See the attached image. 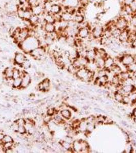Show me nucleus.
<instances>
[{
  "label": "nucleus",
  "mask_w": 136,
  "mask_h": 153,
  "mask_svg": "<svg viewBox=\"0 0 136 153\" xmlns=\"http://www.w3.org/2000/svg\"><path fill=\"white\" fill-rule=\"evenodd\" d=\"M32 10L33 14L38 16L44 13V8L42 6L38 5L32 7Z\"/></svg>",
  "instance_id": "0eeeda50"
},
{
  "label": "nucleus",
  "mask_w": 136,
  "mask_h": 153,
  "mask_svg": "<svg viewBox=\"0 0 136 153\" xmlns=\"http://www.w3.org/2000/svg\"><path fill=\"white\" fill-rule=\"evenodd\" d=\"M53 4H52L51 2L49 1H47L45 4H44V10L45 12L47 13H49V12H50V10L52 7V5Z\"/></svg>",
  "instance_id": "a211bd4d"
},
{
  "label": "nucleus",
  "mask_w": 136,
  "mask_h": 153,
  "mask_svg": "<svg viewBox=\"0 0 136 153\" xmlns=\"http://www.w3.org/2000/svg\"><path fill=\"white\" fill-rule=\"evenodd\" d=\"M38 16L35 14H33L30 17V19H29V21H30L32 25H35L38 23Z\"/></svg>",
  "instance_id": "f3484780"
},
{
  "label": "nucleus",
  "mask_w": 136,
  "mask_h": 153,
  "mask_svg": "<svg viewBox=\"0 0 136 153\" xmlns=\"http://www.w3.org/2000/svg\"><path fill=\"white\" fill-rule=\"evenodd\" d=\"M129 23L134 28L136 29V15H133L132 16L131 20L129 21Z\"/></svg>",
  "instance_id": "c85d7f7f"
},
{
  "label": "nucleus",
  "mask_w": 136,
  "mask_h": 153,
  "mask_svg": "<svg viewBox=\"0 0 136 153\" xmlns=\"http://www.w3.org/2000/svg\"><path fill=\"white\" fill-rule=\"evenodd\" d=\"M62 12V7L58 4H53L50 10V12L53 14H57Z\"/></svg>",
  "instance_id": "f8f14e48"
},
{
  "label": "nucleus",
  "mask_w": 136,
  "mask_h": 153,
  "mask_svg": "<svg viewBox=\"0 0 136 153\" xmlns=\"http://www.w3.org/2000/svg\"><path fill=\"white\" fill-rule=\"evenodd\" d=\"M62 145L64 148L65 149H69L70 148V143L67 142H63V143H62Z\"/></svg>",
  "instance_id": "c9c22d12"
},
{
  "label": "nucleus",
  "mask_w": 136,
  "mask_h": 153,
  "mask_svg": "<svg viewBox=\"0 0 136 153\" xmlns=\"http://www.w3.org/2000/svg\"><path fill=\"white\" fill-rule=\"evenodd\" d=\"M18 131L21 133H23L25 132V128L23 127V126H19V129H18Z\"/></svg>",
  "instance_id": "79ce46f5"
},
{
  "label": "nucleus",
  "mask_w": 136,
  "mask_h": 153,
  "mask_svg": "<svg viewBox=\"0 0 136 153\" xmlns=\"http://www.w3.org/2000/svg\"><path fill=\"white\" fill-rule=\"evenodd\" d=\"M11 146H12L11 142H6L5 143V144H4V148L7 149H8L10 148V147H11Z\"/></svg>",
  "instance_id": "a19ab883"
},
{
  "label": "nucleus",
  "mask_w": 136,
  "mask_h": 153,
  "mask_svg": "<svg viewBox=\"0 0 136 153\" xmlns=\"http://www.w3.org/2000/svg\"><path fill=\"white\" fill-rule=\"evenodd\" d=\"M79 3L81 4L82 6H85L87 5V4L88 3L87 0H78Z\"/></svg>",
  "instance_id": "4c0bfd02"
},
{
  "label": "nucleus",
  "mask_w": 136,
  "mask_h": 153,
  "mask_svg": "<svg viewBox=\"0 0 136 153\" xmlns=\"http://www.w3.org/2000/svg\"><path fill=\"white\" fill-rule=\"evenodd\" d=\"M115 63L114 59L111 57H107L105 59L104 67L106 68H111Z\"/></svg>",
  "instance_id": "ddd939ff"
},
{
  "label": "nucleus",
  "mask_w": 136,
  "mask_h": 153,
  "mask_svg": "<svg viewBox=\"0 0 136 153\" xmlns=\"http://www.w3.org/2000/svg\"><path fill=\"white\" fill-rule=\"evenodd\" d=\"M131 45H132V46L134 47V48H136V39L132 43Z\"/></svg>",
  "instance_id": "a18cd8bd"
},
{
  "label": "nucleus",
  "mask_w": 136,
  "mask_h": 153,
  "mask_svg": "<svg viewBox=\"0 0 136 153\" xmlns=\"http://www.w3.org/2000/svg\"><path fill=\"white\" fill-rule=\"evenodd\" d=\"M129 22L126 20L124 16H119L115 21V25L117 28L123 31L127 29Z\"/></svg>",
  "instance_id": "f257e3e1"
},
{
  "label": "nucleus",
  "mask_w": 136,
  "mask_h": 153,
  "mask_svg": "<svg viewBox=\"0 0 136 153\" xmlns=\"http://www.w3.org/2000/svg\"><path fill=\"white\" fill-rule=\"evenodd\" d=\"M123 97V96L122 95V94L118 91L116 92L114 95V98H115V100L118 102H122Z\"/></svg>",
  "instance_id": "aec40b11"
},
{
  "label": "nucleus",
  "mask_w": 136,
  "mask_h": 153,
  "mask_svg": "<svg viewBox=\"0 0 136 153\" xmlns=\"http://www.w3.org/2000/svg\"><path fill=\"white\" fill-rule=\"evenodd\" d=\"M74 15L70 13L67 12H64L61 13V18L62 20L66 21V22H69L70 21H72L73 20Z\"/></svg>",
  "instance_id": "9d476101"
},
{
  "label": "nucleus",
  "mask_w": 136,
  "mask_h": 153,
  "mask_svg": "<svg viewBox=\"0 0 136 153\" xmlns=\"http://www.w3.org/2000/svg\"><path fill=\"white\" fill-rule=\"evenodd\" d=\"M4 136L3 135H2V134H0V140H2L3 139V138H4Z\"/></svg>",
  "instance_id": "8fccbe9b"
},
{
  "label": "nucleus",
  "mask_w": 136,
  "mask_h": 153,
  "mask_svg": "<svg viewBox=\"0 0 136 153\" xmlns=\"http://www.w3.org/2000/svg\"><path fill=\"white\" fill-rule=\"evenodd\" d=\"M73 20L75 21L77 23L79 24V23L85 21V16L79 14L76 12L74 15Z\"/></svg>",
  "instance_id": "4468645a"
},
{
  "label": "nucleus",
  "mask_w": 136,
  "mask_h": 153,
  "mask_svg": "<svg viewBox=\"0 0 136 153\" xmlns=\"http://www.w3.org/2000/svg\"><path fill=\"white\" fill-rule=\"evenodd\" d=\"M98 75L99 78L102 77V76H105V75H106V73H105V71L104 70H103V69H101V70H100L99 71V72H98Z\"/></svg>",
  "instance_id": "f704fd0d"
},
{
  "label": "nucleus",
  "mask_w": 136,
  "mask_h": 153,
  "mask_svg": "<svg viewBox=\"0 0 136 153\" xmlns=\"http://www.w3.org/2000/svg\"><path fill=\"white\" fill-rule=\"evenodd\" d=\"M88 72H89V70L88 69L81 68L78 70V72H77V75L79 79L82 80L88 81L89 80L88 79Z\"/></svg>",
  "instance_id": "39448f33"
},
{
  "label": "nucleus",
  "mask_w": 136,
  "mask_h": 153,
  "mask_svg": "<svg viewBox=\"0 0 136 153\" xmlns=\"http://www.w3.org/2000/svg\"><path fill=\"white\" fill-rule=\"evenodd\" d=\"M121 31H122L120 30V29L116 28L114 30L111 31V37L115 39H118L121 33Z\"/></svg>",
  "instance_id": "2eb2a0df"
},
{
  "label": "nucleus",
  "mask_w": 136,
  "mask_h": 153,
  "mask_svg": "<svg viewBox=\"0 0 136 153\" xmlns=\"http://www.w3.org/2000/svg\"><path fill=\"white\" fill-rule=\"evenodd\" d=\"M15 60L17 63H18L19 64L22 63L24 62L25 57L23 54L21 53H18L16 55Z\"/></svg>",
  "instance_id": "dca6fc26"
},
{
  "label": "nucleus",
  "mask_w": 136,
  "mask_h": 153,
  "mask_svg": "<svg viewBox=\"0 0 136 153\" xmlns=\"http://www.w3.org/2000/svg\"><path fill=\"white\" fill-rule=\"evenodd\" d=\"M96 57V52L95 50H88L87 51L86 58L88 61H94Z\"/></svg>",
  "instance_id": "1a4fd4ad"
},
{
  "label": "nucleus",
  "mask_w": 136,
  "mask_h": 153,
  "mask_svg": "<svg viewBox=\"0 0 136 153\" xmlns=\"http://www.w3.org/2000/svg\"><path fill=\"white\" fill-rule=\"evenodd\" d=\"M120 61L124 66H128L134 62L135 58L130 54H125L121 57Z\"/></svg>",
  "instance_id": "7ed1b4c3"
},
{
  "label": "nucleus",
  "mask_w": 136,
  "mask_h": 153,
  "mask_svg": "<svg viewBox=\"0 0 136 153\" xmlns=\"http://www.w3.org/2000/svg\"><path fill=\"white\" fill-rule=\"evenodd\" d=\"M32 53L34 56H40L43 54L44 50L42 49H34L32 51Z\"/></svg>",
  "instance_id": "412c9836"
},
{
  "label": "nucleus",
  "mask_w": 136,
  "mask_h": 153,
  "mask_svg": "<svg viewBox=\"0 0 136 153\" xmlns=\"http://www.w3.org/2000/svg\"><path fill=\"white\" fill-rule=\"evenodd\" d=\"M95 62L96 66L100 68H102L104 67V62H105V59L101 57L97 56L95 59Z\"/></svg>",
  "instance_id": "9b49d317"
},
{
  "label": "nucleus",
  "mask_w": 136,
  "mask_h": 153,
  "mask_svg": "<svg viewBox=\"0 0 136 153\" xmlns=\"http://www.w3.org/2000/svg\"><path fill=\"white\" fill-rule=\"evenodd\" d=\"M133 84L134 86L136 87V78H135V79L133 80Z\"/></svg>",
  "instance_id": "de8ad7c7"
},
{
  "label": "nucleus",
  "mask_w": 136,
  "mask_h": 153,
  "mask_svg": "<svg viewBox=\"0 0 136 153\" xmlns=\"http://www.w3.org/2000/svg\"><path fill=\"white\" fill-rule=\"evenodd\" d=\"M129 98H130V101L132 102V103H135L136 102V92H131V94L128 95Z\"/></svg>",
  "instance_id": "a878e982"
},
{
  "label": "nucleus",
  "mask_w": 136,
  "mask_h": 153,
  "mask_svg": "<svg viewBox=\"0 0 136 153\" xmlns=\"http://www.w3.org/2000/svg\"><path fill=\"white\" fill-rule=\"evenodd\" d=\"M111 70L113 71L115 74H119V73H120L121 72V68L119 66H118V65H115V64H114V65L112 66L111 67Z\"/></svg>",
  "instance_id": "5701e85b"
},
{
  "label": "nucleus",
  "mask_w": 136,
  "mask_h": 153,
  "mask_svg": "<svg viewBox=\"0 0 136 153\" xmlns=\"http://www.w3.org/2000/svg\"><path fill=\"white\" fill-rule=\"evenodd\" d=\"M131 101H130V98H129V96L128 95H124L123 97V99H122V102L124 104H128L129 102Z\"/></svg>",
  "instance_id": "7c9ffc66"
},
{
  "label": "nucleus",
  "mask_w": 136,
  "mask_h": 153,
  "mask_svg": "<svg viewBox=\"0 0 136 153\" xmlns=\"http://www.w3.org/2000/svg\"><path fill=\"white\" fill-rule=\"evenodd\" d=\"M94 129V125L93 122H87V132H91Z\"/></svg>",
  "instance_id": "cd10ccee"
},
{
  "label": "nucleus",
  "mask_w": 136,
  "mask_h": 153,
  "mask_svg": "<svg viewBox=\"0 0 136 153\" xmlns=\"http://www.w3.org/2000/svg\"><path fill=\"white\" fill-rule=\"evenodd\" d=\"M128 35H129V30H128L127 28L126 30H123L121 31V33L120 34L119 37L118 38V40H119V42L120 43L126 42Z\"/></svg>",
  "instance_id": "423d86ee"
},
{
  "label": "nucleus",
  "mask_w": 136,
  "mask_h": 153,
  "mask_svg": "<svg viewBox=\"0 0 136 153\" xmlns=\"http://www.w3.org/2000/svg\"><path fill=\"white\" fill-rule=\"evenodd\" d=\"M20 76V74L19 73V72L17 71V70H15L13 72V77L15 79L17 78H19Z\"/></svg>",
  "instance_id": "58836bf2"
},
{
  "label": "nucleus",
  "mask_w": 136,
  "mask_h": 153,
  "mask_svg": "<svg viewBox=\"0 0 136 153\" xmlns=\"http://www.w3.org/2000/svg\"><path fill=\"white\" fill-rule=\"evenodd\" d=\"M119 81H120V78L118 77V76H115L114 77L112 78L111 83L114 85H117L119 83Z\"/></svg>",
  "instance_id": "c756f323"
},
{
  "label": "nucleus",
  "mask_w": 136,
  "mask_h": 153,
  "mask_svg": "<svg viewBox=\"0 0 136 153\" xmlns=\"http://www.w3.org/2000/svg\"><path fill=\"white\" fill-rule=\"evenodd\" d=\"M96 1H97V0H87L88 3H94V2H95Z\"/></svg>",
  "instance_id": "49530a36"
},
{
  "label": "nucleus",
  "mask_w": 136,
  "mask_h": 153,
  "mask_svg": "<svg viewBox=\"0 0 136 153\" xmlns=\"http://www.w3.org/2000/svg\"><path fill=\"white\" fill-rule=\"evenodd\" d=\"M61 114L62 116L66 119H69L71 117V112L68 110H63L62 111Z\"/></svg>",
  "instance_id": "b1692460"
},
{
  "label": "nucleus",
  "mask_w": 136,
  "mask_h": 153,
  "mask_svg": "<svg viewBox=\"0 0 136 153\" xmlns=\"http://www.w3.org/2000/svg\"><path fill=\"white\" fill-rule=\"evenodd\" d=\"M104 31V29L102 26L96 25L93 27L91 32L94 39H99L103 36Z\"/></svg>",
  "instance_id": "f03ea898"
},
{
  "label": "nucleus",
  "mask_w": 136,
  "mask_h": 153,
  "mask_svg": "<svg viewBox=\"0 0 136 153\" xmlns=\"http://www.w3.org/2000/svg\"><path fill=\"white\" fill-rule=\"evenodd\" d=\"M87 122L83 121L80 123V125L79 126V130L81 131L85 132L87 131Z\"/></svg>",
  "instance_id": "4be33fe9"
},
{
  "label": "nucleus",
  "mask_w": 136,
  "mask_h": 153,
  "mask_svg": "<svg viewBox=\"0 0 136 153\" xmlns=\"http://www.w3.org/2000/svg\"><path fill=\"white\" fill-rule=\"evenodd\" d=\"M91 31L88 27L81 28L78 29L77 35L79 38L81 39H86L88 37V35L90 34Z\"/></svg>",
  "instance_id": "20e7f679"
},
{
  "label": "nucleus",
  "mask_w": 136,
  "mask_h": 153,
  "mask_svg": "<svg viewBox=\"0 0 136 153\" xmlns=\"http://www.w3.org/2000/svg\"><path fill=\"white\" fill-rule=\"evenodd\" d=\"M6 75H7L8 77L11 78V77H12V76H13V72L12 71V69L8 68L6 70Z\"/></svg>",
  "instance_id": "72a5a7b5"
},
{
  "label": "nucleus",
  "mask_w": 136,
  "mask_h": 153,
  "mask_svg": "<svg viewBox=\"0 0 136 153\" xmlns=\"http://www.w3.org/2000/svg\"><path fill=\"white\" fill-rule=\"evenodd\" d=\"M134 0H123V3L125 5H130L133 2Z\"/></svg>",
  "instance_id": "ea45409f"
},
{
  "label": "nucleus",
  "mask_w": 136,
  "mask_h": 153,
  "mask_svg": "<svg viewBox=\"0 0 136 153\" xmlns=\"http://www.w3.org/2000/svg\"><path fill=\"white\" fill-rule=\"evenodd\" d=\"M133 84V80L132 78H128L123 81V85H131Z\"/></svg>",
  "instance_id": "bb28decb"
},
{
  "label": "nucleus",
  "mask_w": 136,
  "mask_h": 153,
  "mask_svg": "<svg viewBox=\"0 0 136 153\" xmlns=\"http://www.w3.org/2000/svg\"><path fill=\"white\" fill-rule=\"evenodd\" d=\"M29 77L27 76H25V77L24 78V81H23L22 82H24V84L26 85H27L28 84V83H29Z\"/></svg>",
  "instance_id": "37998d69"
},
{
  "label": "nucleus",
  "mask_w": 136,
  "mask_h": 153,
  "mask_svg": "<svg viewBox=\"0 0 136 153\" xmlns=\"http://www.w3.org/2000/svg\"><path fill=\"white\" fill-rule=\"evenodd\" d=\"M41 89H46V88L48 87L49 83L48 82H44L41 84Z\"/></svg>",
  "instance_id": "e433bc0d"
},
{
  "label": "nucleus",
  "mask_w": 136,
  "mask_h": 153,
  "mask_svg": "<svg viewBox=\"0 0 136 153\" xmlns=\"http://www.w3.org/2000/svg\"><path fill=\"white\" fill-rule=\"evenodd\" d=\"M133 115L135 117H136V109H135L133 111Z\"/></svg>",
  "instance_id": "09e8293b"
},
{
  "label": "nucleus",
  "mask_w": 136,
  "mask_h": 153,
  "mask_svg": "<svg viewBox=\"0 0 136 153\" xmlns=\"http://www.w3.org/2000/svg\"><path fill=\"white\" fill-rule=\"evenodd\" d=\"M134 122L136 123V117H135V118L134 119Z\"/></svg>",
  "instance_id": "603ef678"
},
{
  "label": "nucleus",
  "mask_w": 136,
  "mask_h": 153,
  "mask_svg": "<svg viewBox=\"0 0 136 153\" xmlns=\"http://www.w3.org/2000/svg\"><path fill=\"white\" fill-rule=\"evenodd\" d=\"M53 113H54V110H53V109H51L48 111V114L50 115L52 114Z\"/></svg>",
  "instance_id": "c03bdc74"
},
{
  "label": "nucleus",
  "mask_w": 136,
  "mask_h": 153,
  "mask_svg": "<svg viewBox=\"0 0 136 153\" xmlns=\"http://www.w3.org/2000/svg\"><path fill=\"white\" fill-rule=\"evenodd\" d=\"M44 29L46 33H52L55 31V26L54 23L47 22L44 27Z\"/></svg>",
  "instance_id": "6e6552de"
},
{
  "label": "nucleus",
  "mask_w": 136,
  "mask_h": 153,
  "mask_svg": "<svg viewBox=\"0 0 136 153\" xmlns=\"http://www.w3.org/2000/svg\"><path fill=\"white\" fill-rule=\"evenodd\" d=\"M3 142L4 143H6V142H12V139L9 136H5L4 137L3 139Z\"/></svg>",
  "instance_id": "473e14b6"
},
{
  "label": "nucleus",
  "mask_w": 136,
  "mask_h": 153,
  "mask_svg": "<svg viewBox=\"0 0 136 153\" xmlns=\"http://www.w3.org/2000/svg\"><path fill=\"white\" fill-rule=\"evenodd\" d=\"M133 76L135 78H136V71H135L133 73Z\"/></svg>",
  "instance_id": "3c124183"
},
{
  "label": "nucleus",
  "mask_w": 136,
  "mask_h": 153,
  "mask_svg": "<svg viewBox=\"0 0 136 153\" xmlns=\"http://www.w3.org/2000/svg\"><path fill=\"white\" fill-rule=\"evenodd\" d=\"M22 80L20 78H17L15 79V81L13 82V85L14 86H15V87H17L20 85V84L22 83Z\"/></svg>",
  "instance_id": "2f4dec72"
},
{
  "label": "nucleus",
  "mask_w": 136,
  "mask_h": 153,
  "mask_svg": "<svg viewBox=\"0 0 136 153\" xmlns=\"http://www.w3.org/2000/svg\"><path fill=\"white\" fill-rule=\"evenodd\" d=\"M127 66L129 71L131 73H134V72L136 71V62H134Z\"/></svg>",
  "instance_id": "393cba45"
},
{
  "label": "nucleus",
  "mask_w": 136,
  "mask_h": 153,
  "mask_svg": "<svg viewBox=\"0 0 136 153\" xmlns=\"http://www.w3.org/2000/svg\"><path fill=\"white\" fill-rule=\"evenodd\" d=\"M24 12H25V10L23 8L20 7L18 8L16 10V14L20 18L22 19H24Z\"/></svg>",
  "instance_id": "6ab92c4d"
}]
</instances>
